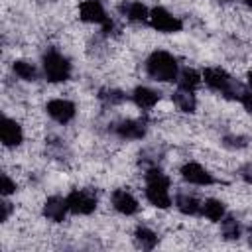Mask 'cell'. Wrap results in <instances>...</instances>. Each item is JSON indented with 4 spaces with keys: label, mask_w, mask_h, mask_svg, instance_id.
I'll return each instance as SVG.
<instances>
[{
    "label": "cell",
    "mask_w": 252,
    "mask_h": 252,
    "mask_svg": "<svg viewBox=\"0 0 252 252\" xmlns=\"http://www.w3.org/2000/svg\"><path fill=\"white\" fill-rule=\"evenodd\" d=\"M201 201L195 197V195H189V193H177L175 195V209L183 215H199L201 213Z\"/></svg>",
    "instance_id": "17"
},
{
    "label": "cell",
    "mask_w": 252,
    "mask_h": 252,
    "mask_svg": "<svg viewBox=\"0 0 252 252\" xmlns=\"http://www.w3.org/2000/svg\"><path fill=\"white\" fill-rule=\"evenodd\" d=\"M246 83H248V87L252 89V69L248 71V75H246Z\"/></svg>",
    "instance_id": "29"
},
{
    "label": "cell",
    "mask_w": 252,
    "mask_h": 252,
    "mask_svg": "<svg viewBox=\"0 0 252 252\" xmlns=\"http://www.w3.org/2000/svg\"><path fill=\"white\" fill-rule=\"evenodd\" d=\"M110 203H112V207H114V211H116V213L126 215V217L136 215V213H138V209H140L138 199H136L128 189H124V187H120V189H114V191H112V195H110Z\"/></svg>",
    "instance_id": "11"
},
{
    "label": "cell",
    "mask_w": 252,
    "mask_h": 252,
    "mask_svg": "<svg viewBox=\"0 0 252 252\" xmlns=\"http://www.w3.org/2000/svg\"><path fill=\"white\" fill-rule=\"evenodd\" d=\"M158 240H159V236L150 226L138 224L134 228V242H136L138 248H142V250H154L158 246Z\"/></svg>",
    "instance_id": "16"
},
{
    "label": "cell",
    "mask_w": 252,
    "mask_h": 252,
    "mask_svg": "<svg viewBox=\"0 0 252 252\" xmlns=\"http://www.w3.org/2000/svg\"><path fill=\"white\" fill-rule=\"evenodd\" d=\"M201 75H203V81L209 89L217 91L219 94H222L228 100H240L242 93L246 91V87L242 83H238L234 77H230L220 67H207Z\"/></svg>",
    "instance_id": "3"
},
{
    "label": "cell",
    "mask_w": 252,
    "mask_h": 252,
    "mask_svg": "<svg viewBox=\"0 0 252 252\" xmlns=\"http://www.w3.org/2000/svg\"><path fill=\"white\" fill-rule=\"evenodd\" d=\"M201 215L213 222H220L222 217L226 215V207L222 201L219 199H207L203 205H201Z\"/></svg>",
    "instance_id": "19"
},
{
    "label": "cell",
    "mask_w": 252,
    "mask_h": 252,
    "mask_svg": "<svg viewBox=\"0 0 252 252\" xmlns=\"http://www.w3.org/2000/svg\"><path fill=\"white\" fill-rule=\"evenodd\" d=\"M79 18L87 24L100 26L104 33H110L114 30V24H112L110 16L106 14L104 6L100 4V0H83L79 6Z\"/></svg>",
    "instance_id": "5"
},
{
    "label": "cell",
    "mask_w": 252,
    "mask_h": 252,
    "mask_svg": "<svg viewBox=\"0 0 252 252\" xmlns=\"http://www.w3.org/2000/svg\"><path fill=\"white\" fill-rule=\"evenodd\" d=\"M45 112L49 114V118H53L55 122L59 124H69L75 114H77V108H75V102L67 100V98H53L45 104Z\"/></svg>",
    "instance_id": "10"
},
{
    "label": "cell",
    "mask_w": 252,
    "mask_h": 252,
    "mask_svg": "<svg viewBox=\"0 0 252 252\" xmlns=\"http://www.w3.org/2000/svg\"><path fill=\"white\" fill-rule=\"evenodd\" d=\"M2 222H6L10 219V213H12V203L10 201H2Z\"/></svg>",
    "instance_id": "28"
},
{
    "label": "cell",
    "mask_w": 252,
    "mask_h": 252,
    "mask_svg": "<svg viewBox=\"0 0 252 252\" xmlns=\"http://www.w3.org/2000/svg\"><path fill=\"white\" fill-rule=\"evenodd\" d=\"M144 179H146V189H144L146 199L158 209H169L173 205L169 195V177L158 165H152L146 169Z\"/></svg>",
    "instance_id": "1"
},
{
    "label": "cell",
    "mask_w": 252,
    "mask_h": 252,
    "mask_svg": "<svg viewBox=\"0 0 252 252\" xmlns=\"http://www.w3.org/2000/svg\"><path fill=\"white\" fill-rule=\"evenodd\" d=\"M238 175L246 181V183H252V161H248V163H244L242 167H240V171H238Z\"/></svg>",
    "instance_id": "27"
},
{
    "label": "cell",
    "mask_w": 252,
    "mask_h": 252,
    "mask_svg": "<svg viewBox=\"0 0 252 252\" xmlns=\"http://www.w3.org/2000/svg\"><path fill=\"white\" fill-rule=\"evenodd\" d=\"M67 211H69L67 199L61 197V195H51L43 203V217L47 220H51V222H63Z\"/></svg>",
    "instance_id": "13"
},
{
    "label": "cell",
    "mask_w": 252,
    "mask_h": 252,
    "mask_svg": "<svg viewBox=\"0 0 252 252\" xmlns=\"http://www.w3.org/2000/svg\"><path fill=\"white\" fill-rule=\"evenodd\" d=\"M41 71L45 81L49 83H65L71 79L73 65L67 55H63L57 47H47L41 55Z\"/></svg>",
    "instance_id": "4"
},
{
    "label": "cell",
    "mask_w": 252,
    "mask_h": 252,
    "mask_svg": "<svg viewBox=\"0 0 252 252\" xmlns=\"http://www.w3.org/2000/svg\"><path fill=\"white\" fill-rule=\"evenodd\" d=\"M12 71H14V75H16L18 79H22V81H28V83L37 81V69H35V65H33L32 61L16 59V61L12 63Z\"/></svg>",
    "instance_id": "20"
},
{
    "label": "cell",
    "mask_w": 252,
    "mask_h": 252,
    "mask_svg": "<svg viewBox=\"0 0 252 252\" xmlns=\"http://www.w3.org/2000/svg\"><path fill=\"white\" fill-rule=\"evenodd\" d=\"M220 230H222V236L226 240H238L240 234H242V226H240V220L232 215H224L222 220H220Z\"/></svg>",
    "instance_id": "22"
},
{
    "label": "cell",
    "mask_w": 252,
    "mask_h": 252,
    "mask_svg": "<svg viewBox=\"0 0 252 252\" xmlns=\"http://www.w3.org/2000/svg\"><path fill=\"white\" fill-rule=\"evenodd\" d=\"M0 138H2V144L6 148H18L24 142V130H22L20 122H16L10 116H4L2 128H0Z\"/></svg>",
    "instance_id": "12"
},
{
    "label": "cell",
    "mask_w": 252,
    "mask_h": 252,
    "mask_svg": "<svg viewBox=\"0 0 252 252\" xmlns=\"http://www.w3.org/2000/svg\"><path fill=\"white\" fill-rule=\"evenodd\" d=\"M222 146L228 150H244L248 146V138L242 134H228L222 138Z\"/></svg>",
    "instance_id": "24"
},
{
    "label": "cell",
    "mask_w": 252,
    "mask_h": 252,
    "mask_svg": "<svg viewBox=\"0 0 252 252\" xmlns=\"http://www.w3.org/2000/svg\"><path fill=\"white\" fill-rule=\"evenodd\" d=\"M120 14L130 20V22H148L150 18V10L146 4H142L140 0H124L120 6H118Z\"/></svg>",
    "instance_id": "15"
},
{
    "label": "cell",
    "mask_w": 252,
    "mask_h": 252,
    "mask_svg": "<svg viewBox=\"0 0 252 252\" xmlns=\"http://www.w3.org/2000/svg\"><path fill=\"white\" fill-rule=\"evenodd\" d=\"M130 98H132V102H134L138 108H142V110H150V108H154V106L159 102L161 94H159L158 91L150 89V87L138 85V87L130 93Z\"/></svg>",
    "instance_id": "14"
},
{
    "label": "cell",
    "mask_w": 252,
    "mask_h": 252,
    "mask_svg": "<svg viewBox=\"0 0 252 252\" xmlns=\"http://www.w3.org/2000/svg\"><path fill=\"white\" fill-rule=\"evenodd\" d=\"M150 26L161 33H177L183 30V22L181 18L173 16L169 10L161 8V6H156L150 10V18H148Z\"/></svg>",
    "instance_id": "7"
},
{
    "label": "cell",
    "mask_w": 252,
    "mask_h": 252,
    "mask_svg": "<svg viewBox=\"0 0 252 252\" xmlns=\"http://www.w3.org/2000/svg\"><path fill=\"white\" fill-rule=\"evenodd\" d=\"M220 2H232V0H220Z\"/></svg>",
    "instance_id": "30"
},
{
    "label": "cell",
    "mask_w": 252,
    "mask_h": 252,
    "mask_svg": "<svg viewBox=\"0 0 252 252\" xmlns=\"http://www.w3.org/2000/svg\"><path fill=\"white\" fill-rule=\"evenodd\" d=\"M173 104L185 112V114H193L197 110V98L193 94V91H185V89H177L173 93Z\"/></svg>",
    "instance_id": "18"
},
{
    "label": "cell",
    "mask_w": 252,
    "mask_h": 252,
    "mask_svg": "<svg viewBox=\"0 0 252 252\" xmlns=\"http://www.w3.org/2000/svg\"><path fill=\"white\" fill-rule=\"evenodd\" d=\"M98 98H100V102L114 106V104L124 102V100L128 98V94L122 93V91H118V89H102V91L98 93Z\"/></svg>",
    "instance_id": "23"
},
{
    "label": "cell",
    "mask_w": 252,
    "mask_h": 252,
    "mask_svg": "<svg viewBox=\"0 0 252 252\" xmlns=\"http://www.w3.org/2000/svg\"><path fill=\"white\" fill-rule=\"evenodd\" d=\"M238 102L244 106V110H246V112H250V114H252V91H248V89H246V91L242 93V96H240V100H238Z\"/></svg>",
    "instance_id": "26"
},
{
    "label": "cell",
    "mask_w": 252,
    "mask_h": 252,
    "mask_svg": "<svg viewBox=\"0 0 252 252\" xmlns=\"http://www.w3.org/2000/svg\"><path fill=\"white\" fill-rule=\"evenodd\" d=\"M201 81H203V75L197 73L195 69H189V67L181 69V71H179V77H177V85H179V89L193 91V93H195V89L201 85Z\"/></svg>",
    "instance_id": "21"
},
{
    "label": "cell",
    "mask_w": 252,
    "mask_h": 252,
    "mask_svg": "<svg viewBox=\"0 0 252 252\" xmlns=\"http://www.w3.org/2000/svg\"><path fill=\"white\" fill-rule=\"evenodd\" d=\"M179 173L181 177L187 181V183H193V185H201V187H207V185H213L215 183V177L209 169H205L201 163L197 161H185L181 167H179Z\"/></svg>",
    "instance_id": "9"
},
{
    "label": "cell",
    "mask_w": 252,
    "mask_h": 252,
    "mask_svg": "<svg viewBox=\"0 0 252 252\" xmlns=\"http://www.w3.org/2000/svg\"><path fill=\"white\" fill-rule=\"evenodd\" d=\"M108 130L120 140H142L148 134V122L142 118H124L112 122Z\"/></svg>",
    "instance_id": "6"
},
{
    "label": "cell",
    "mask_w": 252,
    "mask_h": 252,
    "mask_svg": "<svg viewBox=\"0 0 252 252\" xmlns=\"http://www.w3.org/2000/svg\"><path fill=\"white\" fill-rule=\"evenodd\" d=\"M69 211L75 215H91L96 211V195L93 189H71L65 197Z\"/></svg>",
    "instance_id": "8"
},
{
    "label": "cell",
    "mask_w": 252,
    "mask_h": 252,
    "mask_svg": "<svg viewBox=\"0 0 252 252\" xmlns=\"http://www.w3.org/2000/svg\"><path fill=\"white\" fill-rule=\"evenodd\" d=\"M12 193H16V183L10 179V175H2V195L4 197H10Z\"/></svg>",
    "instance_id": "25"
},
{
    "label": "cell",
    "mask_w": 252,
    "mask_h": 252,
    "mask_svg": "<svg viewBox=\"0 0 252 252\" xmlns=\"http://www.w3.org/2000/svg\"><path fill=\"white\" fill-rule=\"evenodd\" d=\"M146 73L159 83H173L179 77V63L177 59L163 49H156L146 59Z\"/></svg>",
    "instance_id": "2"
}]
</instances>
